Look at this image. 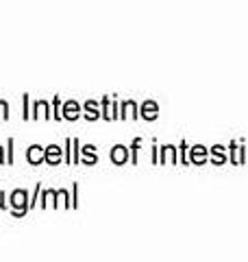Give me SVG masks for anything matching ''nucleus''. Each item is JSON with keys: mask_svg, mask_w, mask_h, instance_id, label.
Here are the masks:
<instances>
[{"mask_svg": "<svg viewBox=\"0 0 248 262\" xmlns=\"http://www.w3.org/2000/svg\"><path fill=\"white\" fill-rule=\"evenodd\" d=\"M39 151H41L39 146H33L31 153H29V160H31V162H37V160H39Z\"/></svg>", "mask_w": 248, "mask_h": 262, "instance_id": "nucleus-1", "label": "nucleus"}]
</instances>
